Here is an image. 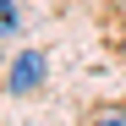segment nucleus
Here are the masks:
<instances>
[{
  "instance_id": "obj_1",
  "label": "nucleus",
  "mask_w": 126,
  "mask_h": 126,
  "mask_svg": "<svg viewBox=\"0 0 126 126\" xmlns=\"http://www.w3.org/2000/svg\"><path fill=\"white\" fill-rule=\"evenodd\" d=\"M44 77H49V55L44 49H22V55L11 60V71H6V93L11 99H28Z\"/></svg>"
},
{
  "instance_id": "obj_2",
  "label": "nucleus",
  "mask_w": 126,
  "mask_h": 126,
  "mask_svg": "<svg viewBox=\"0 0 126 126\" xmlns=\"http://www.w3.org/2000/svg\"><path fill=\"white\" fill-rule=\"evenodd\" d=\"M88 126H126V104H93Z\"/></svg>"
},
{
  "instance_id": "obj_3",
  "label": "nucleus",
  "mask_w": 126,
  "mask_h": 126,
  "mask_svg": "<svg viewBox=\"0 0 126 126\" xmlns=\"http://www.w3.org/2000/svg\"><path fill=\"white\" fill-rule=\"evenodd\" d=\"M22 28V11H16V0H0V33H16Z\"/></svg>"
},
{
  "instance_id": "obj_4",
  "label": "nucleus",
  "mask_w": 126,
  "mask_h": 126,
  "mask_svg": "<svg viewBox=\"0 0 126 126\" xmlns=\"http://www.w3.org/2000/svg\"><path fill=\"white\" fill-rule=\"evenodd\" d=\"M0 60H6V49H0Z\"/></svg>"
}]
</instances>
